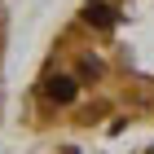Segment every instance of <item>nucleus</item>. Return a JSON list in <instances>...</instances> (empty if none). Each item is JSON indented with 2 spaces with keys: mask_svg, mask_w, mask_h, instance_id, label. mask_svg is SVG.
<instances>
[{
  "mask_svg": "<svg viewBox=\"0 0 154 154\" xmlns=\"http://www.w3.org/2000/svg\"><path fill=\"white\" fill-rule=\"evenodd\" d=\"M84 18H88V22H93V26H101V31H106V26L115 22V13H110L106 5H101V0H93V5L84 9Z\"/></svg>",
  "mask_w": 154,
  "mask_h": 154,
  "instance_id": "f03ea898",
  "label": "nucleus"
},
{
  "mask_svg": "<svg viewBox=\"0 0 154 154\" xmlns=\"http://www.w3.org/2000/svg\"><path fill=\"white\" fill-rule=\"evenodd\" d=\"M44 97H48V101H57V106L75 101V79H71V75H53V79L44 84Z\"/></svg>",
  "mask_w": 154,
  "mask_h": 154,
  "instance_id": "f257e3e1",
  "label": "nucleus"
}]
</instances>
